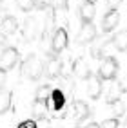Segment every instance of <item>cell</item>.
I'll return each instance as SVG.
<instances>
[{"label":"cell","instance_id":"6da1fadb","mask_svg":"<svg viewBox=\"0 0 127 128\" xmlns=\"http://www.w3.org/2000/svg\"><path fill=\"white\" fill-rule=\"evenodd\" d=\"M42 72H44V67H42L40 60L36 58V54H31V56H27V60L24 62V74L27 76L29 80L36 81V80H40Z\"/></svg>","mask_w":127,"mask_h":128},{"label":"cell","instance_id":"7a4b0ae2","mask_svg":"<svg viewBox=\"0 0 127 128\" xmlns=\"http://www.w3.org/2000/svg\"><path fill=\"white\" fill-rule=\"evenodd\" d=\"M116 74H118V62H116V58H113V56L104 58V62H102V65H100V70H98V76L102 80L109 81V80H114Z\"/></svg>","mask_w":127,"mask_h":128},{"label":"cell","instance_id":"3957f363","mask_svg":"<svg viewBox=\"0 0 127 128\" xmlns=\"http://www.w3.org/2000/svg\"><path fill=\"white\" fill-rule=\"evenodd\" d=\"M67 45H69V34H67V31L64 27H58L55 31L53 38H51V50L56 52V54H60Z\"/></svg>","mask_w":127,"mask_h":128},{"label":"cell","instance_id":"277c9868","mask_svg":"<svg viewBox=\"0 0 127 128\" xmlns=\"http://www.w3.org/2000/svg\"><path fill=\"white\" fill-rule=\"evenodd\" d=\"M16 63H18V50L15 47H6L2 50V56H0V69L11 70Z\"/></svg>","mask_w":127,"mask_h":128},{"label":"cell","instance_id":"5b68a950","mask_svg":"<svg viewBox=\"0 0 127 128\" xmlns=\"http://www.w3.org/2000/svg\"><path fill=\"white\" fill-rule=\"evenodd\" d=\"M95 38H96V27L93 25V22H83L78 32V42L80 44H89Z\"/></svg>","mask_w":127,"mask_h":128},{"label":"cell","instance_id":"8992f818","mask_svg":"<svg viewBox=\"0 0 127 128\" xmlns=\"http://www.w3.org/2000/svg\"><path fill=\"white\" fill-rule=\"evenodd\" d=\"M118 22H120V14H118L116 9H111L104 16V20H102V31L104 32H111L118 25Z\"/></svg>","mask_w":127,"mask_h":128},{"label":"cell","instance_id":"52a82bcc","mask_svg":"<svg viewBox=\"0 0 127 128\" xmlns=\"http://www.w3.org/2000/svg\"><path fill=\"white\" fill-rule=\"evenodd\" d=\"M87 92L93 99H98L102 96V78L96 76H89L87 78Z\"/></svg>","mask_w":127,"mask_h":128},{"label":"cell","instance_id":"ba28073f","mask_svg":"<svg viewBox=\"0 0 127 128\" xmlns=\"http://www.w3.org/2000/svg\"><path fill=\"white\" fill-rule=\"evenodd\" d=\"M95 14H96L95 2H91V0H83V4L80 6V18H82V24H83V22H93Z\"/></svg>","mask_w":127,"mask_h":128},{"label":"cell","instance_id":"9c48e42d","mask_svg":"<svg viewBox=\"0 0 127 128\" xmlns=\"http://www.w3.org/2000/svg\"><path fill=\"white\" fill-rule=\"evenodd\" d=\"M51 105H53V110L55 112H58V110H62L65 106V96H64V92L60 88H55V90H51Z\"/></svg>","mask_w":127,"mask_h":128},{"label":"cell","instance_id":"30bf717a","mask_svg":"<svg viewBox=\"0 0 127 128\" xmlns=\"http://www.w3.org/2000/svg\"><path fill=\"white\" fill-rule=\"evenodd\" d=\"M73 114L76 121H83V119L89 117V106L83 103V101H74V108H73Z\"/></svg>","mask_w":127,"mask_h":128},{"label":"cell","instance_id":"8fae6325","mask_svg":"<svg viewBox=\"0 0 127 128\" xmlns=\"http://www.w3.org/2000/svg\"><path fill=\"white\" fill-rule=\"evenodd\" d=\"M0 27H2V31H4V34H13V32L16 31V27H18V22H16V18L15 16H4V20L0 22Z\"/></svg>","mask_w":127,"mask_h":128},{"label":"cell","instance_id":"7c38bea8","mask_svg":"<svg viewBox=\"0 0 127 128\" xmlns=\"http://www.w3.org/2000/svg\"><path fill=\"white\" fill-rule=\"evenodd\" d=\"M74 74H76V78H80V80H87L89 76H91V72H89V67H87V63L83 62V60H78L76 62V65H74Z\"/></svg>","mask_w":127,"mask_h":128},{"label":"cell","instance_id":"4fadbf2b","mask_svg":"<svg viewBox=\"0 0 127 128\" xmlns=\"http://www.w3.org/2000/svg\"><path fill=\"white\" fill-rule=\"evenodd\" d=\"M113 45H114V49H118V50H127V31H122V32H118V34L113 38Z\"/></svg>","mask_w":127,"mask_h":128},{"label":"cell","instance_id":"5bb4252c","mask_svg":"<svg viewBox=\"0 0 127 128\" xmlns=\"http://www.w3.org/2000/svg\"><path fill=\"white\" fill-rule=\"evenodd\" d=\"M62 72V62L60 60H51L47 63V76L49 78H56Z\"/></svg>","mask_w":127,"mask_h":128},{"label":"cell","instance_id":"9a60e30c","mask_svg":"<svg viewBox=\"0 0 127 128\" xmlns=\"http://www.w3.org/2000/svg\"><path fill=\"white\" fill-rule=\"evenodd\" d=\"M33 112L36 117H44L47 112V99H36L35 105H33Z\"/></svg>","mask_w":127,"mask_h":128},{"label":"cell","instance_id":"2e32d148","mask_svg":"<svg viewBox=\"0 0 127 128\" xmlns=\"http://www.w3.org/2000/svg\"><path fill=\"white\" fill-rule=\"evenodd\" d=\"M11 108V92H0V114H6Z\"/></svg>","mask_w":127,"mask_h":128},{"label":"cell","instance_id":"e0dca14e","mask_svg":"<svg viewBox=\"0 0 127 128\" xmlns=\"http://www.w3.org/2000/svg\"><path fill=\"white\" fill-rule=\"evenodd\" d=\"M35 32H36V20H35V18H29L27 24H25V29H24V36H25V40H33Z\"/></svg>","mask_w":127,"mask_h":128},{"label":"cell","instance_id":"ac0fdd59","mask_svg":"<svg viewBox=\"0 0 127 128\" xmlns=\"http://www.w3.org/2000/svg\"><path fill=\"white\" fill-rule=\"evenodd\" d=\"M15 4H16V7H18L20 11L29 13V11H33L36 7V0H15Z\"/></svg>","mask_w":127,"mask_h":128},{"label":"cell","instance_id":"d6986e66","mask_svg":"<svg viewBox=\"0 0 127 128\" xmlns=\"http://www.w3.org/2000/svg\"><path fill=\"white\" fill-rule=\"evenodd\" d=\"M51 88L49 85H44V87H40L38 90H36V99H47L49 96H51Z\"/></svg>","mask_w":127,"mask_h":128},{"label":"cell","instance_id":"ffe728a7","mask_svg":"<svg viewBox=\"0 0 127 128\" xmlns=\"http://www.w3.org/2000/svg\"><path fill=\"white\" fill-rule=\"evenodd\" d=\"M111 105H113V112H114V116H122V114H123V103H122L120 99H114Z\"/></svg>","mask_w":127,"mask_h":128},{"label":"cell","instance_id":"44dd1931","mask_svg":"<svg viewBox=\"0 0 127 128\" xmlns=\"http://www.w3.org/2000/svg\"><path fill=\"white\" fill-rule=\"evenodd\" d=\"M100 128H118V119H116V117H113V119H105V121L100 124Z\"/></svg>","mask_w":127,"mask_h":128},{"label":"cell","instance_id":"7402d4cb","mask_svg":"<svg viewBox=\"0 0 127 128\" xmlns=\"http://www.w3.org/2000/svg\"><path fill=\"white\" fill-rule=\"evenodd\" d=\"M51 4H53L56 9H67V6H69V0H51Z\"/></svg>","mask_w":127,"mask_h":128},{"label":"cell","instance_id":"603a6c76","mask_svg":"<svg viewBox=\"0 0 127 128\" xmlns=\"http://www.w3.org/2000/svg\"><path fill=\"white\" fill-rule=\"evenodd\" d=\"M118 88H120V92H127V70L122 76V80L118 81Z\"/></svg>","mask_w":127,"mask_h":128},{"label":"cell","instance_id":"cb8c5ba5","mask_svg":"<svg viewBox=\"0 0 127 128\" xmlns=\"http://www.w3.org/2000/svg\"><path fill=\"white\" fill-rule=\"evenodd\" d=\"M20 126H22V128H38V123L33 121V119H27V121L20 123Z\"/></svg>","mask_w":127,"mask_h":128},{"label":"cell","instance_id":"d4e9b609","mask_svg":"<svg viewBox=\"0 0 127 128\" xmlns=\"http://www.w3.org/2000/svg\"><path fill=\"white\" fill-rule=\"evenodd\" d=\"M4 85H6V70L0 69V90L4 88Z\"/></svg>","mask_w":127,"mask_h":128},{"label":"cell","instance_id":"484cf974","mask_svg":"<svg viewBox=\"0 0 127 128\" xmlns=\"http://www.w3.org/2000/svg\"><path fill=\"white\" fill-rule=\"evenodd\" d=\"M107 4H109V7H113V9H116V7L122 4V0H107Z\"/></svg>","mask_w":127,"mask_h":128},{"label":"cell","instance_id":"4316f807","mask_svg":"<svg viewBox=\"0 0 127 128\" xmlns=\"http://www.w3.org/2000/svg\"><path fill=\"white\" fill-rule=\"evenodd\" d=\"M86 128H100V126H98V124H96V123H89V124H87V126H86Z\"/></svg>","mask_w":127,"mask_h":128},{"label":"cell","instance_id":"83f0119b","mask_svg":"<svg viewBox=\"0 0 127 128\" xmlns=\"http://www.w3.org/2000/svg\"><path fill=\"white\" fill-rule=\"evenodd\" d=\"M123 126H125V128H127V121H125V123H123Z\"/></svg>","mask_w":127,"mask_h":128},{"label":"cell","instance_id":"f1b7e54d","mask_svg":"<svg viewBox=\"0 0 127 128\" xmlns=\"http://www.w3.org/2000/svg\"><path fill=\"white\" fill-rule=\"evenodd\" d=\"M91 2H96V0H91Z\"/></svg>","mask_w":127,"mask_h":128},{"label":"cell","instance_id":"f546056e","mask_svg":"<svg viewBox=\"0 0 127 128\" xmlns=\"http://www.w3.org/2000/svg\"><path fill=\"white\" fill-rule=\"evenodd\" d=\"M18 128H22V126H18Z\"/></svg>","mask_w":127,"mask_h":128}]
</instances>
